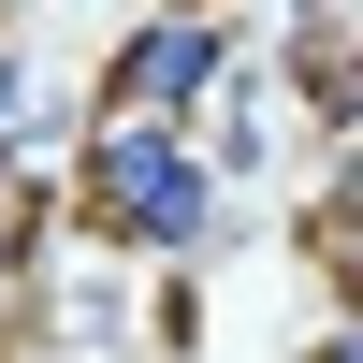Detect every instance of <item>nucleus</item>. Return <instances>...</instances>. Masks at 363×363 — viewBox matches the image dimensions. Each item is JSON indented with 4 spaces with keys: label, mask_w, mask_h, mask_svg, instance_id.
<instances>
[{
    "label": "nucleus",
    "mask_w": 363,
    "mask_h": 363,
    "mask_svg": "<svg viewBox=\"0 0 363 363\" xmlns=\"http://www.w3.org/2000/svg\"><path fill=\"white\" fill-rule=\"evenodd\" d=\"M320 363H363V320H349V349H320Z\"/></svg>",
    "instance_id": "nucleus-3"
},
{
    "label": "nucleus",
    "mask_w": 363,
    "mask_h": 363,
    "mask_svg": "<svg viewBox=\"0 0 363 363\" xmlns=\"http://www.w3.org/2000/svg\"><path fill=\"white\" fill-rule=\"evenodd\" d=\"M189 87H218V29L203 15H174V29H131L116 44V131H160V116H189Z\"/></svg>",
    "instance_id": "nucleus-2"
},
{
    "label": "nucleus",
    "mask_w": 363,
    "mask_h": 363,
    "mask_svg": "<svg viewBox=\"0 0 363 363\" xmlns=\"http://www.w3.org/2000/svg\"><path fill=\"white\" fill-rule=\"evenodd\" d=\"M87 218H102L116 247H203V233H218V174H203L174 131H102Z\"/></svg>",
    "instance_id": "nucleus-1"
}]
</instances>
